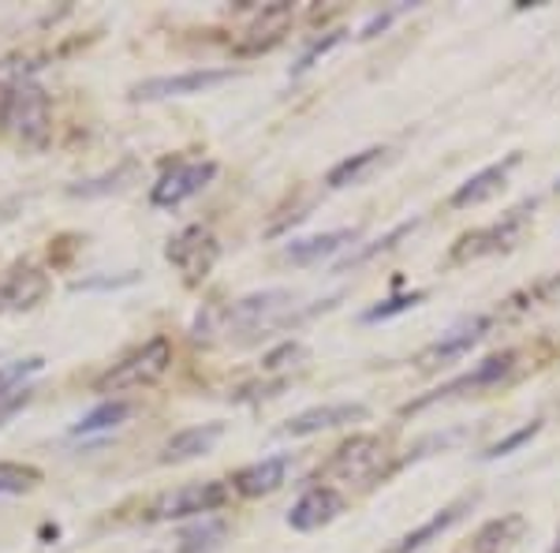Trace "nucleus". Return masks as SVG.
Segmentation results:
<instances>
[{
  "mask_svg": "<svg viewBox=\"0 0 560 553\" xmlns=\"http://www.w3.org/2000/svg\"><path fill=\"white\" fill-rule=\"evenodd\" d=\"M523 531H527V516H520V512L493 516V520H486L482 528L475 531L471 553H509L523 539Z\"/></svg>",
  "mask_w": 560,
  "mask_h": 553,
  "instance_id": "19",
  "label": "nucleus"
},
{
  "mask_svg": "<svg viewBox=\"0 0 560 553\" xmlns=\"http://www.w3.org/2000/svg\"><path fill=\"white\" fill-rule=\"evenodd\" d=\"M523 224H527V210H512L504 221H493L486 229L464 232L453 243V262H475L486 255H497V251H509L512 243L523 235Z\"/></svg>",
  "mask_w": 560,
  "mask_h": 553,
  "instance_id": "8",
  "label": "nucleus"
},
{
  "mask_svg": "<svg viewBox=\"0 0 560 553\" xmlns=\"http://www.w3.org/2000/svg\"><path fill=\"white\" fill-rule=\"evenodd\" d=\"M0 124L31 150H42L49 142V131H52V105H49V94L31 83V79H15L8 87L4 102H0Z\"/></svg>",
  "mask_w": 560,
  "mask_h": 553,
  "instance_id": "2",
  "label": "nucleus"
},
{
  "mask_svg": "<svg viewBox=\"0 0 560 553\" xmlns=\"http://www.w3.org/2000/svg\"><path fill=\"white\" fill-rule=\"evenodd\" d=\"M295 307L292 292L284 288H269V292H255V296H243L236 303H229L224 311H210V319H217V333H261V330H273L277 322H284V314Z\"/></svg>",
  "mask_w": 560,
  "mask_h": 553,
  "instance_id": "3",
  "label": "nucleus"
},
{
  "mask_svg": "<svg viewBox=\"0 0 560 553\" xmlns=\"http://www.w3.org/2000/svg\"><path fill=\"white\" fill-rule=\"evenodd\" d=\"M236 76L232 68H202V71H184V76H161L147 79V83L131 87V102H165V97H187V94H206V90L229 83Z\"/></svg>",
  "mask_w": 560,
  "mask_h": 553,
  "instance_id": "7",
  "label": "nucleus"
},
{
  "mask_svg": "<svg viewBox=\"0 0 560 553\" xmlns=\"http://www.w3.org/2000/svg\"><path fill=\"white\" fill-rule=\"evenodd\" d=\"M520 161H523L520 153H509V158L497 161V165L482 169V172H475V176L467 180V184H459V187H456L448 203H453L456 210H467V206H478V203H486V198H493L504 184H509L512 169H516Z\"/></svg>",
  "mask_w": 560,
  "mask_h": 553,
  "instance_id": "16",
  "label": "nucleus"
},
{
  "mask_svg": "<svg viewBox=\"0 0 560 553\" xmlns=\"http://www.w3.org/2000/svg\"><path fill=\"white\" fill-rule=\"evenodd\" d=\"M516 352H501V356H490V359H482L478 367L471 370V375H464V378H456V382H448L445 389H438V393H430V396H422V401H415L408 404L404 412H422L427 404H438V401H448V396H464V393H478V389H490L497 382H504V378L512 375V367H516Z\"/></svg>",
  "mask_w": 560,
  "mask_h": 553,
  "instance_id": "10",
  "label": "nucleus"
},
{
  "mask_svg": "<svg viewBox=\"0 0 560 553\" xmlns=\"http://www.w3.org/2000/svg\"><path fill=\"white\" fill-rule=\"evenodd\" d=\"M165 258L184 277V285H202L213 274L217 258H221V243H217V235L206 224H187V229H179L168 240Z\"/></svg>",
  "mask_w": 560,
  "mask_h": 553,
  "instance_id": "5",
  "label": "nucleus"
},
{
  "mask_svg": "<svg viewBox=\"0 0 560 553\" xmlns=\"http://www.w3.org/2000/svg\"><path fill=\"white\" fill-rule=\"evenodd\" d=\"M135 274L128 277H113V280H79V285H71V292H90V288H120V285H135Z\"/></svg>",
  "mask_w": 560,
  "mask_h": 553,
  "instance_id": "32",
  "label": "nucleus"
},
{
  "mask_svg": "<svg viewBox=\"0 0 560 553\" xmlns=\"http://www.w3.org/2000/svg\"><path fill=\"white\" fill-rule=\"evenodd\" d=\"M385 464H388V449L382 438H374V434H351L345 446H337L329 464L322 468V475L337 479V483L370 486L385 475Z\"/></svg>",
  "mask_w": 560,
  "mask_h": 553,
  "instance_id": "4",
  "label": "nucleus"
},
{
  "mask_svg": "<svg viewBox=\"0 0 560 553\" xmlns=\"http://www.w3.org/2000/svg\"><path fill=\"white\" fill-rule=\"evenodd\" d=\"M538 430H541V423H527V426H520L516 434H509V438H504V441H497V446H490V452H486V457H490V460H497V457H509L512 449H520L523 441H530Z\"/></svg>",
  "mask_w": 560,
  "mask_h": 553,
  "instance_id": "29",
  "label": "nucleus"
},
{
  "mask_svg": "<svg viewBox=\"0 0 560 553\" xmlns=\"http://www.w3.org/2000/svg\"><path fill=\"white\" fill-rule=\"evenodd\" d=\"M173 341L168 337H150L142 348H135L131 356H124L120 362L105 370L102 378L94 382V393L102 396H116V393H139V389L158 385L161 378L173 370Z\"/></svg>",
  "mask_w": 560,
  "mask_h": 553,
  "instance_id": "1",
  "label": "nucleus"
},
{
  "mask_svg": "<svg viewBox=\"0 0 560 553\" xmlns=\"http://www.w3.org/2000/svg\"><path fill=\"white\" fill-rule=\"evenodd\" d=\"M340 38H345V34H340V31H332V34H325L322 42H314L311 49H306L303 57H300V65H295V76H303V71H311V68H314V60H322L325 53H329L332 45H337Z\"/></svg>",
  "mask_w": 560,
  "mask_h": 553,
  "instance_id": "30",
  "label": "nucleus"
},
{
  "mask_svg": "<svg viewBox=\"0 0 560 553\" xmlns=\"http://www.w3.org/2000/svg\"><path fill=\"white\" fill-rule=\"evenodd\" d=\"M549 553H560V531H557V542H553V550H549Z\"/></svg>",
  "mask_w": 560,
  "mask_h": 553,
  "instance_id": "33",
  "label": "nucleus"
},
{
  "mask_svg": "<svg viewBox=\"0 0 560 553\" xmlns=\"http://www.w3.org/2000/svg\"><path fill=\"white\" fill-rule=\"evenodd\" d=\"M49 292V277L38 266H15L0 280V311H31Z\"/></svg>",
  "mask_w": 560,
  "mask_h": 553,
  "instance_id": "15",
  "label": "nucleus"
},
{
  "mask_svg": "<svg viewBox=\"0 0 560 553\" xmlns=\"http://www.w3.org/2000/svg\"><path fill=\"white\" fill-rule=\"evenodd\" d=\"M471 502H475V497H459L456 505H448V509H441L438 516H430V520L422 523V528H415V531L404 534V539L396 542V546L388 550V553H415V550L430 546V542H433V539H441V534L453 528V523L464 520V509H471Z\"/></svg>",
  "mask_w": 560,
  "mask_h": 553,
  "instance_id": "21",
  "label": "nucleus"
},
{
  "mask_svg": "<svg viewBox=\"0 0 560 553\" xmlns=\"http://www.w3.org/2000/svg\"><path fill=\"white\" fill-rule=\"evenodd\" d=\"M224 438V423H202V426H187V430L173 434L161 449V464H187L195 457H206L217 441Z\"/></svg>",
  "mask_w": 560,
  "mask_h": 553,
  "instance_id": "17",
  "label": "nucleus"
},
{
  "mask_svg": "<svg viewBox=\"0 0 560 553\" xmlns=\"http://www.w3.org/2000/svg\"><path fill=\"white\" fill-rule=\"evenodd\" d=\"M295 20V8L292 4H266L255 15V23L243 26V34L236 38V53H266L284 38L288 26Z\"/></svg>",
  "mask_w": 560,
  "mask_h": 553,
  "instance_id": "13",
  "label": "nucleus"
},
{
  "mask_svg": "<svg viewBox=\"0 0 560 553\" xmlns=\"http://www.w3.org/2000/svg\"><path fill=\"white\" fill-rule=\"evenodd\" d=\"M224 523L221 520H210V516H202V523L191 531H184L179 534V553H210L221 546V539H224Z\"/></svg>",
  "mask_w": 560,
  "mask_h": 553,
  "instance_id": "24",
  "label": "nucleus"
},
{
  "mask_svg": "<svg viewBox=\"0 0 560 553\" xmlns=\"http://www.w3.org/2000/svg\"><path fill=\"white\" fill-rule=\"evenodd\" d=\"M345 512V494L337 486H311L300 502L288 509V528L295 531H318Z\"/></svg>",
  "mask_w": 560,
  "mask_h": 553,
  "instance_id": "11",
  "label": "nucleus"
},
{
  "mask_svg": "<svg viewBox=\"0 0 560 553\" xmlns=\"http://www.w3.org/2000/svg\"><path fill=\"white\" fill-rule=\"evenodd\" d=\"M288 471H292V457H266L258 460V464L236 471V479H232V489L243 497H261V494H273V489L284 486Z\"/></svg>",
  "mask_w": 560,
  "mask_h": 553,
  "instance_id": "18",
  "label": "nucleus"
},
{
  "mask_svg": "<svg viewBox=\"0 0 560 553\" xmlns=\"http://www.w3.org/2000/svg\"><path fill=\"white\" fill-rule=\"evenodd\" d=\"M213 176H217L213 161H187V165H176L173 172H165V176L153 184L150 203L158 206V210H173V206L195 198L202 187H210Z\"/></svg>",
  "mask_w": 560,
  "mask_h": 553,
  "instance_id": "9",
  "label": "nucleus"
},
{
  "mask_svg": "<svg viewBox=\"0 0 560 553\" xmlns=\"http://www.w3.org/2000/svg\"><path fill=\"white\" fill-rule=\"evenodd\" d=\"M382 158H385V147H370V150H363V153H351V158L337 161V165L329 169V176H325V187H332V192H340V187L359 184V180H363L366 172L374 169Z\"/></svg>",
  "mask_w": 560,
  "mask_h": 553,
  "instance_id": "22",
  "label": "nucleus"
},
{
  "mask_svg": "<svg viewBox=\"0 0 560 553\" xmlns=\"http://www.w3.org/2000/svg\"><path fill=\"white\" fill-rule=\"evenodd\" d=\"M224 502H229V483H217V479H210V483H187L161 494L153 502L150 516L153 520H191V516L217 512Z\"/></svg>",
  "mask_w": 560,
  "mask_h": 553,
  "instance_id": "6",
  "label": "nucleus"
},
{
  "mask_svg": "<svg viewBox=\"0 0 560 553\" xmlns=\"http://www.w3.org/2000/svg\"><path fill=\"white\" fill-rule=\"evenodd\" d=\"M422 299H427V292H411V296H393V299H385V303L370 307V311L363 314V319H366V322H385V319H396V314H404V311H411V307H419Z\"/></svg>",
  "mask_w": 560,
  "mask_h": 553,
  "instance_id": "28",
  "label": "nucleus"
},
{
  "mask_svg": "<svg viewBox=\"0 0 560 553\" xmlns=\"http://www.w3.org/2000/svg\"><path fill=\"white\" fill-rule=\"evenodd\" d=\"M486 333H490V319H486V314H475L471 322L456 325V330H448L441 341H433L430 348L419 356V367H422V370H430V367H445V362L464 359L467 352H471L475 344L486 337Z\"/></svg>",
  "mask_w": 560,
  "mask_h": 553,
  "instance_id": "12",
  "label": "nucleus"
},
{
  "mask_svg": "<svg viewBox=\"0 0 560 553\" xmlns=\"http://www.w3.org/2000/svg\"><path fill=\"white\" fill-rule=\"evenodd\" d=\"M284 359H306V348H303V344H284V348H280V352H273V356H269L266 359V367L269 370H273V367H284Z\"/></svg>",
  "mask_w": 560,
  "mask_h": 553,
  "instance_id": "31",
  "label": "nucleus"
},
{
  "mask_svg": "<svg viewBox=\"0 0 560 553\" xmlns=\"http://www.w3.org/2000/svg\"><path fill=\"white\" fill-rule=\"evenodd\" d=\"M131 415V404L128 401H105L97 404L94 412H86L83 419L71 426V434L75 438H86V434H102V430H116V426H124V419Z\"/></svg>",
  "mask_w": 560,
  "mask_h": 553,
  "instance_id": "23",
  "label": "nucleus"
},
{
  "mask_svg": "<svg viewBox=\"0 0 560 553\" xmlns=\"http://www.w3.org/2000/svg\"><path fill=\"white\" fill-rule=\"evenodd\" d=\"M135 172V165L128 161L124 169H116V172H108V176L102 180H90V184H75V187H68V195H75V198H94V195H108V192H116V187H124L120 180H128Z\"/></svg>",
  "mask_w": 560,
  "mask_h": 553,
  "instance_id": "27",
  "label": "nucleus"
},
{
  "mask_svg": "<svg viewBox=\"0 0 560 553\" xmlns=\"http://www.w3.org/2000/svg\"><path fill=\"white\" fill-rule=\"evenodd\" d=\"M42 367H45V359H42V356H26V359L4 362V367H0V401H8V396L23 393L26 378H34Z\"/></svg>",
  "mask_w": 560,
  "mask_h": 553,
  "instance_id": "25",
  "label": "nucleus"
},
{
  "mask_svg": "<svg viewBox=\"0 0 560 553\" xmlns=\"http://www.w3.org/2000/svg\"><path fill=\"white\" fill-rule=\"evenodd\" d=\"M42 483V471L31 464H12V460H0V497L26 494Z\"/></svg>",
  "mask_w": 560,
  "mask_h": 553,
  "instance_id": "26",
  "label": "nucleus"
},
{
  "mask_svg": "<svg viewBox=\"0 0 560 553\" xmlns=\"http://www.w3.org/2000/svg\"><path fill=\"white\" fill-rule=\"evenodd\" d=\"M359 419H366V404H322V407H311V412H300L295 419H288L280 434H284V438H311V434L337 430V426H348Z\"/></svg>",
  "mask_w": 560,
  "mask_h": 553,
  "instance_id": "14",
  "label": "nucleus"
},
{
  "mask_svg": "<svg viewBox=\"0 0 560 553\" xmlns=\"http://www.w3.org/2000/svg\"><path fill=\"white\" fill-rule=\"evenodd\" d=\"M355 229H337V232H322V235H311V240H292L284 247V258L295 262V266H314L322 258H332L340 247L355 243Z\"/></svg>",
  "mask_w": 560,
  "mask_h": 553,
  "instance_id": "20",
  "label": "nucleus"
}]
</instances>
